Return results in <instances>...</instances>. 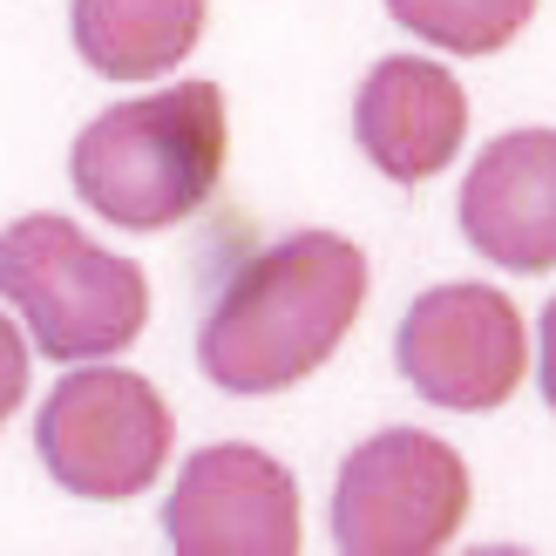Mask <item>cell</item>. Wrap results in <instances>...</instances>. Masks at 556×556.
<instances>
[{
  "label": "cell",
  "mask_w": 556,
  "mask_h": 556,
  "mask_svg": "<svg viewBox=\"0 0 556 556\" xmlns=\"http://www.w3.org/2000/svg\"><path fill=\"white\" fill-rule=\"evenodd\" d=\"M367 305V252L340 231H292L252 252L198 326V367L225 394H286L319 374Z\"/></svg>",
  "instance_id": "cell-1"
},
{
  "label": "cell",
  "mask_w": 556,
  "mask_h": 556,
  "mask_svg": "<svg viewBox=\"0 0 556 556\" xmlns=\"http://www.w3.org/2000/svg\"><path fill=\"white\" fill-rule=\"evenodd\" d=\"M231 156L225 89L217 81H177V89L116 102L75 136L68 177L75 198L123 231H170L198 217Z\"/></svg>",
  "instance_id": "cell-2"
},
{
  "label": "cell",
  "mask_w": 556,
  "mask_h": 556,
  "mask_svg": "<svg viewBox=\"0 0 556 556\" xmlns=\"http://www.w3.org/2000/svg\"><path fill=\"white\" fill-rule=\"evenodd\" d=\"M0 299L21 313L48 359H109L150 326V278L54 211L14 217L0 231Z\"/></svg>",
  "instance_id": "cell-3"
},
{
  "label": "cell",
  "mask_w": 556,
  "mask_h": 556,
  "mask_svg": "<svg viewBox=\"0 0 556 556\" xmlns=\"http://www.w3.org/2000/svg\"><path fill=\"white\" fill-rule=\"evenodd\" d=\"M170 401L129 367H81L35 414L41 468L81 503H129L170 462Z\"/></svg>",
  "instance_id": "cell-4"
},
{
  "label": "cell",
  "mask_w": 556,
  "mask_h": 556,
  "mask_svg": "<svg viewBox=\"0 0 556 556\" xmlns=\"http://www.w3.org/2000/svg\"><path fill=\"white\" fill-rule=\"evenodd\" d=\"M468 462L428 428H380L340 462L332 543L346 556H434L468 516Z\"/></svg>",
  "instance_id": "cell-5"
},
{
  "label": "cell",
  "mask_w": 556,
  "mask_h": 556,
  "mask_svg": "<svg viewBox=\"0 0 556 556\" xmlns=\"http://www.w3.org/2000/svg\"><path fill=\"white\" fill-rule=\"evenodd\" d=\"M394 367L428 407L489 414L530 374V332L509 292L495 286H434L407 305L394 332Z\"/></svg>",
  "instance_id": "cell-6"
},
{
  "label": "cell",
  "mask_w": 556,
  "mask_h": 556,
  "mask_svg": "<svg viewBox=\"0 0 556 556\" xmlns=\"http://www.w3.org/2000/svg\"><path fill=\"white\" fill-rule=\"evenodd\" d=\"M163 536L184 556H292L299 549V482L252 441H211L184 462L163 503Z\"/></svg>",
  "instance_id": "cell-7"
},
{
  "label": "cell",
  "mask_w": 556,
  "mask_h": 556,
  "mask_svg": "<svg viewBox=\"0 0 556 556\" xmlns=\"http://www.w3.org/2000/svg\"><path fill=\"white\" fill-rule=\"evenodd\" d=\"M353 136L380 177L428 184L455 163L468 136V96L428 54H387L353 96Z\"/></svg>",
  "instance_id": "cell-8"
},
{
  "label": "cell",
  "mask_w": 556,
  "mask_h": 556,
  "mask_svg": "<svg viewBox=\"0 0 556 556\" xmlns=\"http://www.w3.org/2000/svg\"><path fill=\"white\" fill-rule=\"evenodd\" d=\"M462 238L503 271L556 265V129H509L462 184Z\"/></svg>",
  "instance_id": "cell-9"
},
{
  "label": "cell",
  "mask_w": 556,
  "mask_h": 556,
  "mask_svg": "<svg viewBox=\"0 0 556 556\" xmlns=\"http://www.w3.org/2000/svg\"><path fill=\"white\" fill-rule=\"evenodd\" d=\"M204 14L211 0H75L68 35L96 75L143 81V75H170L204 41Z\"/></svg>",
  "instance_id": "cell-10"
},
{
  "label": "cell",
  "mask_w": 556,
  "mask_h": 556,
  "mask_svg": "<svg viewBox=\"0 0 556 556\" xmlns=\"http://www.w3.org/2000/svg\"><path fill=\"white\" fill-rule=\"evenodd\" d=\"M407 35H421L428 48L448 54H495L530 27L536 0H387Z\"/></svg>",
  "instance_id": "cell-11"
},
{
  "label": "cell",
  "mask_w": 556,
  "mask_h": 556,
  "mask_svg": "<svg viewBox=\"0 0 556 556\" xmlns=\"http://www.w3.org/2000/svg\"><path fill=\"white\" fill-rule=\"evenodd\" d=\"M27 401V340L14 332V319L0 313V421Z\"/></svg>",
  "instance_id": "cell-12"
},
{
  "label": "cell",
  "mask_w": 556,
  "mask_h": 556,
  "mask_svg": "<svg viewBox=\"0 0 556 556\" xmlns=\"http://www.w3.org/2000/svg\"><path fill=\"white\" fill-rule=\"evenodd\" d=\"M543 401H549V414H556V299L543 305Z\"/></svg>",
  "instance_id": "cell-13"
}]
</instances>
